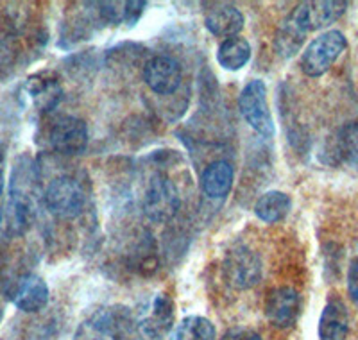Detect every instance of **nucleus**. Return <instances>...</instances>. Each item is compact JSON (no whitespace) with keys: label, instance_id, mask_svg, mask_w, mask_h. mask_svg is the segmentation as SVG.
I'll return each instance as SVG.
<instances>
[{"label":"nucleus","instance_id":"26","mask_svg":"<svg viewBox=\"0 0 358 340\" xmlns=\"http://www.w3.org/2000/svg\"><path fill=\"white\" fill-rule=\"evenodd\" d=\"M2 194H4V172H2V167H0V199H2Z\"/></svg>","mask_w":358,"mask_h":340},{"label":"nucleus","instance_id":"2","mask_svg":"<svg viewBox=\"0 0 358 340\" xmlns=\"http://www.w3.org/2000/svg\"><path fill=\"white\" fill-rule=\"evenodd\" d=\"M45 204L57 219H76L86 208V192L72 176H59L45 190Z\"/></svg>","mask_w":358,"mask_h":340},{"label":"nucleus","instance_id":"21","mask_svg":"<svg viewBox=\"0 0 358 340\" xmlns=\"http://www.w3.org/2000/svg\"><path fill=\"white\" fill-rule=\"evenodd\" d=\"M331 154L337 162L358 165V122L344 124L337 131L331 143Z\"/></svg>","mask_w":358,"mask_h":340},{"label":"nucleus","instance_id":"19","mask_svg":"<svg viewBox=\"0 0 358 340\" xmlns=\"http://www.w3.org/2000/svg\"><path fill=\"white\" fill-rule=\"evenodd\" d=\"M290 208H292V201H290L289 195L285 192L273 190L258 199L257 204H255V213L264 222L274 224L285 219L290 213Z\"/></svg>","mask_w":358,"mask_h":340},{"label":"nucleus","instance_id":"10","mask_svg":"<svg viewBox=\"0 0 358 340\" xmlns=\"http://www.w3.org/2000/svg\"><path fill=\"white\" fill-rule=\"evenodd\" d=\"M301 312V297L292 287H280L268 292L265 316L268 323L280 330L292 328Z\"/></svg>","mask_w":358,"mask_h":340},{"label":"nucleus","instance_id":"9","mask_svg":"<svg viewBox=\"0 0 358 340\" xmlns=\"http://www.w3.org/2000/svg\"><path fill=\"white\" fill-rule=\"evenodd\" d=\"M49 142L52 149L65 156L81 154L88 146V127L78 117L57 118L49 131Z\"/></svg>","mask_w":358,"mask_h":340},{"label":"nucleus","instance_id":"8","mask_svg":"<svg viewBox=\"0 0 358 340\" xmlns=\"http://www.w3.org/2000/svg\"><path fill=\"white\" fill-rule=\"evenodd\" d=\"M348 8V2L342 0H321V2H305V4L297 6L290 18L294 24L301 29L303 33L308 34L317 29L328 27L334 22L344 15Z\"/></svg>","mask_w":358,"mask_h":340},{"label":"nucleus","instance_id":"20","mask_svg":"<svg viewBox=\"0 0 358 340\" xmlns=\"http://www.w3.org/2000/svg\"><path fill=\"white\" fill-rule=\"evenodd\" d=\"M249 59H251V45L244 38L233 36L224 40L219 45L217 61H219V65L222 69L236 72V70H241L242 66L248 65Z\"/></svg>","mask_w":358,"mask_h":340},{"label":"nucleus","instance_id":"11","mask_svg":"<svg viewBox=\"0 0 358 340\" xmlns=\"http://www.w3.org/2000/svg\"><path fill=\"white\" fill-rule=\"evenodd\" d=\"M33 217L34 210L31 199L27 197V194L18 187L17 183H13L8 203H6L2 213H0V227L4 229V233L11 236L24 235L25 231L31 227Z\"/></svg>","mask_w":358,"mask_h":340},{"label":"nucleus","instance_id":"17","mask_svg":"<svg viewBox=\"0 0 358 340\" xmlns=\"http://www.w3.org/2000/svg\"><path fill=\"white\" fill-rule=\"evenodd\" d=\"M235 181V170L228 162H213L201 176V188L210 199H222L229 194Z\"/></svg>","mask_w":358,"mask_h":340},{"label":"nucleus","instance_id":"15","mask_svg":"<svg viewBox=\"0 0 358 340\" xmlns=\"http://www.w3.org/2000/svg\"><path fill=\"white\" fill-rule=\"evenodd\" d=\"M350 333V313L341 299H331L326 304L319 319V339L346 340Z\"/></svg>","mask_w":358,"mask_h":340},{"label":"nucleus","instance_id":"12","mask_svg":"<svg viewBox=\"0 0 358 340\" xmlns=\"http://www.w3.org/2000/svg\"><path fill=\"white\" fill-rule=\"evenodd\" d=\"M143 81L158 95H171L181 83V66L169 56H155L143 66Z\"/></svg>","mask_w":358,"mask_h":340},{"label":"nucleus","instance_id":"22","mask_svg":"<svg viewBox=\"0 0 358 340\" xmlns=\"http://www.w3.org/2000/svg\"><path fill=\"white\" fill-rule=\"evenodd\" d=\"M172 340H215V328L208 319L199 316L185 317L178 324Z\"/></svg>","mask_w":358,"mask_h":340},{"label":"nucleus","instance_id":"18","mask_svg":"<svg viewBox=\"0 0 358 340\" xmlns=\"http://www.w3.org/2000/svg\"><path fill=\"white\" fill-rule=\"evenodd\" d=\"M145 2L133 0V2H102L99 4V17L102 22L111 25L127 24L134 25L140 20L145 9Z\"/></svg>","mask_w":358,"mask_h":340},{"label":"nucleus","instance_id":"14","mask_svg":"<svg viewBox=\"0 0 358 340\" xmlns=\"http://www.w3.org/2000/svg\"><path fill=\"white\" fill-rule=\"evenodd\" d=\"M27 95L40 111H50L63 97V88L57 77L50 72H41L29 77L25 83Z\"/></svg>","mask_w":358,"mask_h":340},{"label":"nucleus","instance_id":"7","mask_svg":"<svg viewBox=\"0 0 358 340\" xmlns=\"http://www.w3.org/2000/svg\"><path fill=\"white\" fill-rule=\"evenodd\" d=\"M176 306L167 294H156L140 310L136 330L145 340H163L174 328Z\"/></svg>","mask_w":358,"mask_h":340},{"label":"nucleus","instance_id":"25","mask_svg":"<svg viewBox=\"0 0 358 340\" xmlns=\"http://www.w3.org/2000/svg\"><path fill=\"white\" fill-rule=\"evenodd\" d=\"M348 290L353 299V303L358 308V256L351 262L350 272H348Z\"/></svg>","mask_w":358,"mask_h":340},{"label":"nucleus","instance_id":"16","mask_svg":"<svg viewBox=\"0 0 358 340\" xmlns=\"http://www.w3.org/2000/svg\"><path fill=\"white\" fill-rule=\"evenodd\" d=\"M204 25L212 34L219 38H233L244 27V15L235 6L220 4L213 8L204 18Z\"/></svg>","mask_w":358,"mask_h":340},{"label":"nucleus","instance_id":"13","mask_svg":"<svg viewBox=\"0 0 358 340\" xmlns=\"http://www.w3.org/2000/svg\"><path fill=\"white\" fill-rule=\"evenodd\" d=\"M11 301L22 312H40L49 303V287L40 276L25 274L13 287Z\"/></svg>","mask_w":358,"mask_h":340},{"label":"nucleus","instance_id":"6","mask_svg":"<svg viewBox=\"0 0 358 340\" xmlns=\"http://www.w3.org/2000/svg\"><path fill=\"white\" fill-rule=\"evenodd\" d=\"M242 117L260 136L273 138L274 122L267 102V86L262 79H252L242 88L238 97Z\"/></svg>","mask_w":358,"mask_h":340},{"label":"nucleus","instance_id":"3","mask_svg":"<svg viewBox=\"0 0 358 340\" xmlns=\"http://www.w3.org/2000/svg\"><path fill=\"white\" fill-rule=\"evenodd\" d=\"M262 260L257 251L245 243H236L224 256V278L236 290L252 288L262 278Z\"/></svg>","mask_w":358,"mask_h":340},{"label":"nucleus","instance_id":"4","mask_svg":"<svg viewBox=\"0 0 358 340\" xmlns=\"http://www.w3.org/2000/svg\"><path fill=\"white\" fill-rule=\"evenodd\" d=\"M179 204V192L169 176L158 172L149 179L143 195V213L147 219L152 222H167L176 217Z\"/></svg>","mask_w":358,"mask_h":340},{"label":"nucleus","instance_id":"23","mask_svg":"<svg viewBox=\"0 0 358 340\" xmlns=\"http://www.w3.org/2000/svg\"><path fill=\"white\" fill-rule=\"evenodd\" d=\"M306 34L303 33L301 29L297 27L294 24L292 18H287L285 24L281 25L280 31H278V36L274 45H276L278 52L281 54L283 57H290L297 52V50L301 49L303 40H305Z\"/></svg>","mask_w":358,"mask_h":340},{"label":"nucleus","instance_id":"24","mask_svg":"<svg viewBox=\"0 0 358 340\" xmlns=\"http://www.w3.org/2000/svg\"><path fill=\"white\" fill-rule=\"evenodd\" d=\"M220 340H264V339H262L255 330L244 328V326H235V328H229L228 332L224 333Z\"/></svg>","mask_w":358,"mask_h":340},{"label":"nucleus","instance_id":"1","mask_svg":"<svg viewBox=\"0 0 358 340\" xmlns=\"http://www.w3.org/2000/svg\"><path fill=\"white\" fill-rule=\"evenodd\" d=\"M133 324L127 308H101L79 328L76 340H129Z\"/></svg>","mask_w":358,"mask_h":340},{"label":"nucleus","instance_id":"5","mask_svg":"<svg viewBox=\"0 0 358 340\" xmlns=\"http://www.w3.org/2000/svg\"><path fill=\"white\" fill-rule=\"evenodd\" d=\"M346 47V36L341 31H326L319 34L303 52L301 70L308 77H321L334 66Z\"/></svg>","mask_w":358,"mask_h":340}]
</instances>
